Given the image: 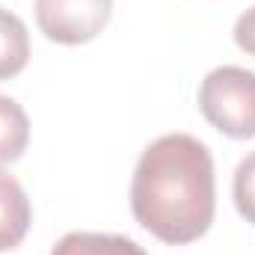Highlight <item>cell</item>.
Listing matches in <instances>:
<instances>
[{"label":"cell","mask_w":255,"mask_h":255,"mask_svg":"<svg viewBox=\"0 0 255 255\" xmlns=\"http://www.w3.org/2000/svg\"><path fill=\"white\" fill-rule=\"evenodd\" d=\"M51 255H148L139 244L122 235H98V232H68L57 241Z\"/></svg>","instance_id":"8992f818"},{"label":"cell","mask_w":255,"mask_h":255,"mask_svg":"<svg viewBox=\"0 0 255 255\" xmlns=\"http://www.w3.org/2000/svg\"><path fill=\"white\" fill-rule=\"evenodd\" d=\"M235 45H238L244 54L255 57V6L247 9V12L238 18V24H235Z\"/></svg>","instance_id":"9c48e42d"},{"label":"cell","mask_w":255,"mask_h":255,"mask_svg":"<svg viewBox=\"0 0 255 255\" xmlns=\"http://www.w3.org/2000/svg\"><path fill=\"white\" fill-rule=\"evenodd\" d=\"M199 110L220 133L232 139L255 136V71L220 65L199 86Z\"/></svg>","instance_id":"7a4b0ae2"},{"label":"cell","mask_w":255,"mask_h":255,"mask_svg":"<svg viewBox=\"0 0 255 255\" xmlns=\"http://www.w3.org/2000/svg\"><path fill=\"white\" fill-rule=\"evenodd\" d=\"M113 15V0H36V24L57 45L92 42Z\"/></svg>","instance_id":"3957f363"},{"label":"cell","mask_w":255,"mask_h":255,"mask_svg":"<svg viewBox=\"0 0 255 255\" xmlns=\"http://www.w3.org/2000/svg\"><path fill=\"white\" fill-rule=\"evenodd\" d=\"M235 208L255 226V151H250L235 169Z\"/></svg>","instance_id":"ba28073f"},{"label":"cell","mask_w":255,"mask_h":255,"mask_svg":"<svg viewBox=\"0 0 255 255\" xmlns=\"http://www.w3.org/2000/svg\"><path fill=\"white\" fill-rule=\"evenodd\" d=\"M30 142V119L24 113V107L9 98L0 95V166L15 163Z\"/></svg>","instance_id":"52a82bcc"},{"label":"cell","mask_w":255,"mask_h":255,"mask_svg":"<svg viewBox=\"0 0 255 255\" xmlns=\"http://www.w3.org/2000/svg\"><path fill=\"white\" fill-rule=\"evenodd\" d=\"M130 211L136 223L169 247L199 241L217 211L214 157L190 133L154 139L130 181Z\"/></svg>","instance_id":"6da1fadb"},{"label":"cell","mask_w":255,"mask_h":255,"mask_svg":"<svg viewBox=\"0 0 255 255\" xmlns=\"http://www.w3.org/2000/svg\"><path fill=\"white\" fill-rule=\"evenodd\" d=\"M30 199L15 175L0 169V253H9L21 247V241L30 232Z\"/></svg>","instance_id":"277c9868"},{"label":"cell","mask_w":255,"mask_h":255,"mask_svg":"<svg viewBox=\"0 0 255 255\" xmlns=\"http://www.w3.org/2000/svg\"><path fill=\"white\" fill-rule=\"evenodd\" d=\"M30 63V33L24 21L0 6V80L21 74Z\"/></svg>","instance_id":"5b68a950"}]
</instances>
